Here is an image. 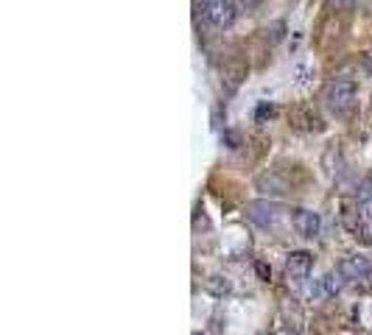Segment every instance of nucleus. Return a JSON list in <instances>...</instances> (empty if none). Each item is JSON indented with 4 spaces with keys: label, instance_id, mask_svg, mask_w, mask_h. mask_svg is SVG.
Returning a JSON list of instances; mask_svg holds the SVG:
<instances>
[{
    "label": "nucleus",
    "instance_id": "8",
    "mask_svg": "<svg viewBox=\"0 0 372 335\" xmlns=\"http://www.w3.org/2000/svg\"><path fill=\"white\" fill-rule=\"evenodd\" d=\"M243 78H246V65L243 62H224L221 67V90H224V96H236L238 90H241V84H243Z\"/></svg>",
    "mask_w": 372,
    "mask_h": 335
},
{
    "label": "nucleus",
    "instance_id": "10",
    "mask_svg": "<svg viewBox=\"0 0 372 335\" xmlns=\"http://www.w3.org/2000/svg\"><path fill=\"white\" fill-rule=\"evenodd\" d=\"M338 218H341V227L356 232V227L361 224V201L358 199H341L338 204Z\"/></svg>",
    "mask_w": 372,
    "mask_h": 335
},
{
    "label": "nucleus",
    "instance_id": "14",
    "mask_svg": "<svg viewBox=\"0 0 372 335\" xmlns=\"http://www.w3.org/2000/svg\"><path fill=\"white\" fill-rule=\"evenodd\" d=\"M328 3H331V9H336V11H353L358 0H328Z\"/></svg>",
    "mask_w": 372,
    "mask_h": 335
},
{
    "label": "nucleus",
    "instance_id": "17",
    "mask_svg": "<svg viewBox=\"0 0 372 335\" xmlns=\"http://www.w3.org/2000/svg\"><path fill=\"white\" fill-rule=\"evenodd\" d=\"M266 115H274V109H271V106H261V109H258V120H263V118H266Z\"/></svg>",
    "mask_w": 372,
    "mask_h": 335
},
{
    "label": "nucleus",
    "instance_id": "1",
    "mask_svg": "<svg viewBox=\"0 0 372 335\" xmlns=\"http://www.w3.org/2000/svg\"><path fill=\"white\" fill-rule=\"evenodd\" d=\"M322 103L331 115L336 118H350L356 112V103H358V87L356 81H347V78H336L331 84H325L322 90Z\"/></svg>",
    "mask_w": 372,
    "mask_h": 335
},
{
    "label": "nucleus",
    "instance_id": "16",
    "mask_svg": "<svg viewBox=\"0 0 372 335\" xmlns=\"http://www.w3.org/2000/svg\"><path fill=\"white\" fill-rule=\"evenodd\" d=\"M255 274H258V277L266 282V279H269V274H271V268L266 266V263H261V260H258V263H255Z\"/></svg>",
    "mask_w": 372,
    "mask_h": 335
},
{
    "label": "nucleus",
    "instance_id": "19",
    "mask_svg": "<svg viewBox=\"0 0 372 335\" xmlns=\"http://www.w3.org/2000/svg\"><path fill=\"white\" fill-rule=\"evenodd\" d=\"M263 335H274V333H263Z\"/></svg>",
    "mask_w": 372,
    "mask_h": 335
},
{
    "label": "nucleus",
    "instance_id": "12",
    "mask_svg": "<svg viewBox=\"0 0 372 335\" xmlns=\"http://www.w3.org/2000/svg\"><path fill=\"white\" fill-rule=\"evenodd\" d=\"M344 282H347V277H344V274H341L338 268L328 271V274L322 277V288H325V294H328V297H336V294H341Z\"/></svg>",
    "mask_w": 372,
    "mask_h": 335
},
{
    "label": "nucleus",
    "instance_id": "7",
    "mask_svg": "<svg viewBox=\"0 0 372 335\" xmlns=\"http://www.w3.org/2000/svg\"><path fill=\"white\" fill-rule=\"evenodd\" d=\"M291 224H294V230L303 234V237H316L319 230H322L319 212L305 210V207H294V210H291Z\"/></svg>",
    "mask_w": 372,
    "mask_h": 335
},
{
    "label": "nucleus",
    "instance_id": "2",
    "mask_svg": "<svg viewBox=\"0 0 372 335\" xmlns=\"http://www.w3.org/2000/svg\"><path fill=\"white\" fill-rule=\"evenodd\" d=\"M246 218H249L255 227H261V230H271V227L280 224V218H283V207L271 199L249 201V204H246Z\"/></svg>",
    "mask_w": 372,
    "mask_h": 335
},
{
    "label": "nucleus",
    "instance_id": "4",
    "mask_svg": "<svg viewBox=\"0 0 372 335\" xmlns=\"http://www.w3.org/2000/svg\"><path fill=\"white\" fill-rule=\"evenodd\" d=\"M288 123H291V129H297V132H325V120H322L319 112H316L313 106H308V103H300V106H294V109L288 112Z\"/></svg>",
    "mask_w": 372,
    "mask_h": 335
},
{
    "label": "nucleus",
    "instance_id": "15",
    "mask_svg": "<svg viewBox=\"0 0 372 335\" xmlns=\"http://www.w3.org/2000/svg\"><path fill=\"white\" fill-rule=\"evenodd\" d=\"M358 62H361V67H364V73H370L372 76V48L370 51H364V53L358 56Z\"/></svg>",
    "mask_w": 372,
    "mask_h": 335
},
{
    "label": "nucleus",
    "instance_id": "5",
    "mask_svg": "<svg viewBox=\"0 0 372 335\" xmlns=\"http://www.w3.org/2000/svg\"><path fill=\"white\" fill-rule=\"evenodd\" d=\"M311 268H313V257L311 252H291L286 257V279L288 282H305L311 277Z\"/></svg>",
    "mask_w": 372,
    "mask_h": 335
},
{
    "label": "nucleus",
    "instance_id": "11",
    "mask_svg": "<svg viewBox=\"0 0 372 335\" xmlns=\"http://www.w3.org/2000/svg\"><path fill=\"white\" fill-rule=\"evenodd\" d=\"M204 291H207L210 297H216V299H224V297L233 291V282H230L224 274H210V277L204 279Z\"/></svg>",
    "mask_w": 372,
    "mask_h": 335
},
{
    "label": "nucleus",
    "instance_id": "20",
    "mask_svg": "<svg viewBox=\"0 0 372 335\" xmlns=\"http://www.w3.org/2000/svg\"><path fill=\"white\" fill-rule=\"evenodd\" d=\"M193 335H202V333H193Z\"/></svg>",
    "mask_w": 372,
    "mask_h": 335
},
{
    "label": "nucleus",
    "instance_id": "3",
    "mask_svg": "<svg viewBox=\"0 0 372 335\" xmlns=\"http://www.w3.org/2000/svg\"><path fill=\"white\" fill-rule=\"evenodd\" d=\"M202 11L207 26H213L216 31H227L238 17V9L233 0H207L202 6Z\"/></svg>",
    "mask_w": 372,
    "mask_h": 335
},
{
    "label": "nucleus",
    "instance_id": "6",
    "mask_svg": "<svg viewBox=\"0 0 372 335\" xmlns=\"http://www.w3.org/2000/svg\"><path fill=\"white\" fill-rule=\"evenodd\" d=\"M336 268L344 274V277H347V279H353V282L370 279V274H372L370 257H364V254H347V257H344Z\"/></svg>",
    "mask_w": 372,
    "mask_h": 335
},
{
    "label": "nucleus",
    "instance_id": "9",
    "mask_svg": "<svg viewBox=\"0 0 372 335\" xmlns=\"http://www.w3.org/2000/svg\"><path fill=\"white\" fill-rule=\"evenodd\" d=\"M258 190L266 196H286V193H291V182L283 179L277 170H269V173L258 176Z\"/></svg>",
    "mask_w": 372,
    "mask_h": 335
},
{
    "label": "nucleus",
    "instance_id": "13",
    "mask_svg": "<svg viewBox=\"0 0 372 335\" xmlns=\"http://www.w3.org/2000/svg\"><path fill=\"white\" fill-rule=\"evenodd\" d=\"M356 190H358V201H361V204L372 201V173H367V176L358 182V187H356Z\"/></svg>",
    "mask_w": 372,
    "mask_h": 335
},
{
    "label": "nucleus",
    "instance_id": "18",
    "mask_svg": "<svg viewBox=\"0 0 372 335\" xmlns=\"http://www.w3.org/2000/svg\"><path fill=\"white\" fill-rule=\"evenodd\" d=\"M261 0H241V6H246V9H252V6H258Z\"/></svg>",
    "mask_w": 372,
    "mask_h": 335
}]
</instances>
